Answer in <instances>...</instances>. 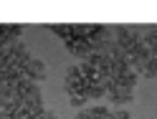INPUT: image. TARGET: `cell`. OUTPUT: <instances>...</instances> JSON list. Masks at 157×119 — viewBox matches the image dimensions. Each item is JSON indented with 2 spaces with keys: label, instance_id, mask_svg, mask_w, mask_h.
<instances>
[{
  "label": "cell",
  "instance_id": "1",
  "mask_svg": "<svg viewBox=\"0 0 157 119\" xmlns=\"http://www.w3.org/2000/svg\"><path fill=\"white\" fill-rule=\"evenodd\" d=\"M0 119H56L46 109L41 86L33 81L0 84Z\"/></svg>",
  "mask_w": 157,
  "mask_h": 119
},
{
  "label": "cell",
  "instance_id": "2",
  "mask_svg": "<svg viewBox=\"0 0 157 119\" xmlns=\"http://www.w3.org/2000/svg\"><path fill=\"white\" fill-rule=\"evenodd\" d=\"M46 63L36 58L23 41L10 43L0 51V84H15V81H46Z\"/></svg>",
  "mask_w": 157,
  "mask_h": 119
},
{
  "label": "cell",
  "instance_id": "3",
  "mask_svg": "<svg viewBox=\"0 0 157 119\" xmlns=\"http://www.w3.org/2000/svg\"><path fill=\"white\" fill-rule=\"evenodd\" d=\"M48 28L61 38L63 46L74 56H81V58L96 53L106 41H109V28L106 25H89V23L86 25H71V23L61 25V23H53Z\"/></svg>",
  "mask_w": 157,
  "mask_h": 119
},
{
  "label": "cell",
  "instance_id": "4",
  "mask_svg": "<svg viewBox=\"0 0 157 119\" xmlns=\"http://www.w3.org/2000/svg\"><path fill=\"white\" fill-rule=\"evenodd\" d=\"M74 119H132V117L127 112H114V109L106 106V104H96V106L81 109Z\"/></svg>",
  "mask_w": 157,
  "mask_h": 119
},
{
  "label": "cell",
  "instance_id": "5",
  "mask_svg": "<svg viewBox=\"0 0 157 119\" xmlns=\"http://www.w3.org/2000/svg\"><path fill=\"white\" fill-rule=\"evenodd\" d=\"M23 36V25H15V23H0V51L10 43H18Z\"/></svg>",
  "mask_w": 157,
  "mask_h": 119
}]
</instances>
